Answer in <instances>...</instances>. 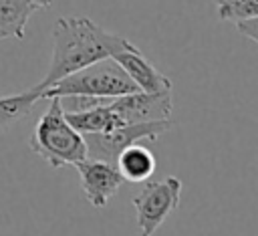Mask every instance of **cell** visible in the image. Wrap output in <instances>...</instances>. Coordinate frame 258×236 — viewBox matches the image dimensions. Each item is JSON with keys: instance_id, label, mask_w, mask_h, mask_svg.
Returning <instances> with one entry per match:
<instances>
[{"instance_id": "cell-6", "label": "cell", "mask_w": 258, "mask_h": 236, "mask_svg": "<svg viewBox=\"0 0 258 236\" xmlns=\"http://www.w3.org/2000/svg\"><path fill=\"white\" fill-rule=\"evenodd\" d=\"M109 107L115 111V115L123 125L163 121V119H171L173 97L171 91H163V93L135 91L121 97H113L109 101Z\"/></svg>"}, {"instance_id": "cell-5", "label": "cell", "mask_w": 258, "mask_h": 236, "mask_svg": "<svg viewBox=\"0 0 258 236\" xmlns=\"http://www.w3.org/2000/svg\"><path fill=\"white\" fill-rule=\"evenodd\" d=\"M173 127L171 119L163 121H147V123H133V125H123L105 133H85V143H87V157L91 159H103L109 163H115L119 153L139 141H155L161 137L165 131Z\"/></svg>"}, {"instance_id": "cell-9", "label": "cell", "mask_w": 258, "mask_h": 236, "mask_svg": "<svg viewBox=\"0 0 258 236\" xmlns=\"http://www.w3.org/2000/svg\"><path fill=\"white\" fill-rule=\"evenodd\" d=\"M115 165L119 167L125 182L139 184V182L149 180L151 173L155 171V155L145 145L131 143L119 153Z\"/></svg>"}, {"instance_id": "cell-7", "label": "cell", "mask_w": 258, "mask_h": 236, "mask_svg": "<svg viewBox=\"0 0 258 236\" xmlns=\"http://www.w3.org/2000/svg\"><path fill=\"white\" fill-rule=\"evenodd\" d=\"M75 169L79 171L81 190L87 202L99 210L105 208L109 200L117 194V190L125 184V178L121 175L119 167L103 159L85 157L75 163Z\"/></svg>"}, {"instance_id": "cell-8", "label": "cell", "mask_w": 258, "mask_h": 236, "mask_svg": "<svg viewBox=\"0 0 258 236\" xmlns=\"http://www.w3.org/2000/svg\"><path fill=\"white\" fill-rule=\"evenodd\" d=\"M115 63L127 73V77L137 85L139 91L145 93H163V91H171L173 83L169 77H165L161 71H157L145 56L143 52L133 44L125 50H119L117 54H113Z\"/></svg>"}, {"instance_id": "cell-11", "label": "cell", "mask_w": 258, "mask_h": 236, "mask_svg": "<svg viewBox=\"0 0 258 236\" xmlns=\"http://www.w3.org/2000/svg\"><path fill=\"white\" fill-rule=\"evenodd\" d=\"M38 10L30 0H0V40L24 38L28 18Z\"/></svg>"}, {"instance_id": "cell-15", "label": "cell", "mask_w": 258, "mask_h": 236, "mask_svg": "<svg viewBox=\"0 0 258 236\" xmlns=\"http://www.w3.org/2000/svg\"><path fill=\"white\" fill-rule=\"evenodd\" d=\"M32 4H36L38 8H50L52 6V0H30Z\"/></svg>"}, {"instance_id": "cell-4", "label": "cell", "mask_w": 258, "mask_h": 236, "mask_svg": "<svg viewBox=\"0 0 258 236\" xmlns=\"http://www.w3.org/2000/svg\"><path fill=\"white\" fill-rule=\"evenodd\" d=\"M181 180L175 175H165L161 180H145L143 188L133 198L135 220L139 236H153L157 228L173 214L179 206Z\"/></svg>"}, {"instance_id": "cell-12", "label": "cell", "mask_w": 258, "mask_h": 236, "mask_svg": "<svg viewBox=\"0 0 258 236\" xmlns=\"http://www.w3.org/2000/svg\"><path fill=\"white\" fill-rule=\"evenodd\" d=\"M38 99H40V95L34 89L0 97V135L8 127H12L16 121H20L24 115H28Z\"/></svg>"}, {"instance_id": "cell-2", "label": "cell", "mask_w": 258, "mask_h": 236, "mask_svg": "<svg viewBox=\"0 0 258 236\" xmlns=\"http://www.w3.org/2000/svg\"><path fill=\"white\" fill-rule=\"evenodd\" d=\"M28 147L50 167L75 165L87 157L85 137L67 121L58 97L48 99L46 111L40 115L32 129Z\"/></svg>"}, {"instance_id": "cell-1", "label": "cell", "mask_w": 258, "mask_h": 236, "mask_svg": "<svg viewBox=\"0 0 258 236\" xmlns=\"http://www.w3.org/2000/svg\"><path fill=\"white\" fill-rule=\"evenodd\" d=\"M133 46L125 36L105 30L87 16H60L52 26V56L44 79L32 89L42 91L52 87L62 77L81 71L97 61L109 58L119 50Z\"/></svg>"}, {"instance_id": "cell-3", "label": "cell", "mask_w": 258, "mask_h": 236, "mask_svg": "<svg viewBox=\"0 0 258 236\" xmlns=\"http://www.w3.org/2000/svg\"><path fill=\"white\" fill-rule=\"evenodd\" d=\"M139 91L137 85L127 77V73L115 63L113 56L97 61L81 71H75L52 87L42 91V99L85 95V97H121Z\"/></svg>"}, {"instance_id": "cell-14", "label": "cell", "mask_w": 258, "mask_h": 236, "mask_svg": "<svg viewBox=\"0 0 258 236\" xmlns=\"http://www.w3.org/2000/svg\"><path fill=\"white\" fill-rule=\"evenodd\" d=\"M234 24H236V30L242 36H246L248 40L258 44V16L256 18H248V20H240V22H234Z\"/></svg>"}, {"instance_id": "cell-13", "label": "cell", "mask_w": 258, "mask_h": 236, "mask_svg": "<svg viewBox=\"0 0 258 236\" xmlns=\"http://www.w3.org/2000/svg\"><path fill=\"white\" fill-rule=\"evenodd\" d=\"M216 12L220 20L240 22L258 16V0H216Z\"/></svg>"}, {"instance_id": "cell-10", "label": "cell", "mask_w": 258, "mask_h": 236, "mask_svg": "<svg viewBox=\"0 0 258 236\" xmlns=\"http://www.w3.org/2000/svg\"><path fill=\"white\" fill-rule=\"evenodd\" d=\"M67 121L81 133H105L117 127H123V123L119 121V117L115 115V111L109 107V103L105 105H97L85 111H75V113H64Z\"/></svg>"}]
</instances>
